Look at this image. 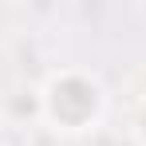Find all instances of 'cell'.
Returning a JSON list of instances; mask_svg holds the SVG:
<instances>
[{
  "mask_svg": "<svg viewBox=\"0 0 146 146\" xmlns=\"http://www.w3.org/2000/svg\"><path fill=\"white\" fill-rule=\"evenodd\" d=\"M36 91H40V126H48L59 138L91 134L107 119V107H111L107 83L99 79V71L79 67V63L51 67L36 83Z\"/></svg>",
  "mask_w": 146,
  "mask_h": 146,
  "instance_id": "1",
  "label": "cell"
},
{
  "mask_svg": "<svg viewBox=\"0 0 146 146\" xmlns=\"http://www.w3.org/2000/svg\"><path fill=\"white\" fill-rule=\"evenodd\" d=\"M130 138H134V146H146V95H138L134 111H130Z\"/></svg>",
  "mask_w": 146,
  "mask_h": 146,
  "instance_id": "2",
  "label": "cell"
}]
</instances>
